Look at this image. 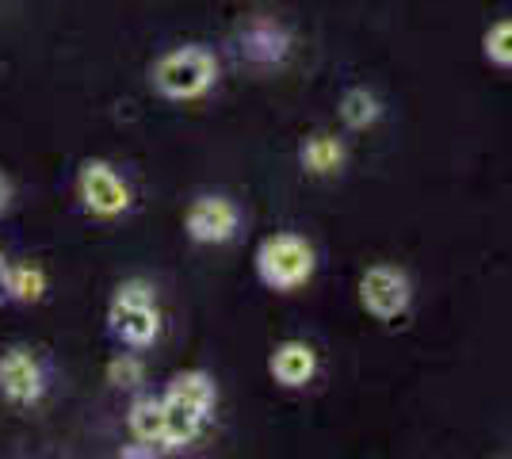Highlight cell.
Returning <instances> with one entry per match:
<instances>
[{
	"label": "cell",
	"instance_id": "obj_13",
	"mask_svg": "<svg viewBox=\"0 0 512 459\" xmlns=\"http://www.w3.org/2000/svg\"><path fill=\"white\" fill-rule=\"evenodd\" d=\"M379 100L367 92V88H352V92H344L341 100V119L352 127V131H363V127H371L375 119H379Z\"/></svg>",
	"mask_w": 512,
	"mask_h": 459
},
{
	"label": "cell",
	"instance_id": "obj_15",
	"mask_svg": "<svg viewBox=\"0 0 512 459\" xmlns=\"http://www.w3.org/2000/svg\"><path fill=\"white\" fill-rule=\"evenodd\" d=\"M142 360L138 356H115L111 364H107V379L115 383V387H138L142 383Z\"/></svg>",
	"mask_w": 512,
	"mask_h": 459
},
{
	"label": "cell",
	"instance_id": "obj_4",
	"mask_svg": "<svg viewBox=\"0 0 512 459\" xmlns=\"http://www.w3.org/2000/svg\"><path fill=\"white\" fill-rule=\"evenodd\" d=\"M77 192L92 215L100 219H115L130 207V188L127 180L115 173L107 161H85L81 176H77Z\"/></svg>",
	"mask_w": 512,
	"mask_h": 459
},
{
	"label": "cell",
	"instance_id": "obj_16",
	"mask_svg": "<svg viewBox=\"0 0 512 459\" xmlns=\"http://www.w3.org/2000/svg\"><path fill=\"white\" fill-rule=\"evenodd\" d=\"M8 199H12V184H8V176L0 173V215L8 211Z\"/></svg>",
	"mask_w": 512,
	"mask_h": 459
},
{
	"label": "cell",
	"instance_id": "obj_1",
	"mask_svg": "<svg viewBox=\"0 0 512 459\" xmlns=\"http://www.w3.org/2000/svg\"><path fill=\"white\" fill-rule=\"evenodd\" d=\"M314 245L299 234H272L256 249V272L260 280L276 291H295L314 276Z\"/></svg>",
	"mask_w": 512,
	"mask_h": 459
},
{
	"label": "cell",
	"instance_id": "obj_14",
	"mask_svg": "<svg viewBox=\"0 0 512 459\" xmlns=\"http://www.w3.org/2000/svg\"><path fill=\"white\" fill-rule=\"evenodd\" d=\"M486 58H490L493 66H512V20H497L486 31Z\"/></svg>",
	"mask_w": 512,
	"mask_h": 459
},
{
	"label": "cell",
	"instance_id": "obj_5",
	"mask_svg": "<svg viewBox=\"0 0 512 459\" xmlns=\"http://www.w3.org/2000/svg\"><path fill=\"white\" fill-rule=\"evenodd\" d=\"M409 299H413V291H409L406 272H398L390 264H375L360 276V303L383 322L398 318L409 306Z\"/></svg>",
	"mask_w": 512,
	"mask_h": 459
},
{
	"label": "cell",
	"instance_id": "obj_8",
	"mask_svg": "<svg viewBox=\"0 0 512 459\" xmlns=\"http://www.w3.org/2000/svg\"><path fill=\"white\" fill-rule=\"evenodd\" d=\"M161 410H165V448H184V444H192L199 437V429H203V421L211 410H203V406H195L188 398H180V394H169L161 398Z\"/></svg>",
	"mask_w": 512,
	"mask_h": 459
},
{
	"label": "cell",
	"instance_id": "obj_3",
	"mask_svg": "<svg viewBox=\"0 0 512 459\" xmlns=\"http://www.w3.org/2000/svg\"><path fill=\"white\" fill-rule=\"evenodd\" d=\"M111 329H115V337H123L127 345H150L153 337H157V306H153V287L142 284V280H130L115 291V299H111Z\"/></svg>",
	"mask_w": 512,
	"mask_h": 459
},
{
	"label": "cell",
	"instance_id": "obj_17",
	"mask_svg": "<svg viewBox=\"0 0 512 459\" xmlns=\"http://www.w3.org/2000/svg\"><path fill=\"white\" fill-rule=\"evenodd\" d=\"M8 299V264H4V257H0V303Z\"/></svg>",
	"mask_w": 512,
	"mask_h": 459
},
{
	"label": "cell",
	"instance_id": "obj_7",
	"mask_svg": "<svg viewBox=\"0 0 512 459\" xmlns=\"http://www.w3.org/2000/svg\"><path fill=\"white\" fill-rule=\"evenodd\" d=\"M188 234L195 241H230L237 234V207L222 196H203L188 207Z\"/></svg>",
	"mask_w": 512,
	"mask_h": 459
},
{
	"label": "cell",
	"instance_id": "obj_10",
	"mask_svg": "<svg viewBox=\"0 0 512 459\" xmlns=\"http://www.w3.org/2000/svg\"><path fill=\"white\" fill-rule=\"evenodd\" d=\"M127 425L138 444H150V448L161 444V448H165V410H161L157 398H138V402L130 406Z\"/></svg>",
	"mask_w": 512,
	"mask_h": 459
},
{
	"label": "cell",
	"instance_id": "obj_9",
	"mask_svg": "<svg viewBox=\"0 0 512 459\" xmlns=\"http://www.w3.org/2000/svg\"><path fill=\"white\" fill-rule=\"evenodd\" d=\"M268 368H272V379L283 383V387H306L314 379V372H318V356H314V349L306 341H283L272 352Z\"/></svg>",
	"mask_w": 512,
	"mask_h": 459
},
{
	"label": "cell",
	"instance_id": "obj_6",
	"mask_svg": "<svg viewBox=\"0 0 512 459\" xmlns=\"http://www.w3.org/2000/svg\"><path fill=\"white\" fill-rule=\"evenodd\" d=\"M0 394L16 406H31L43 394V368L27 349H8L0 356Z\"/></svg>",
	"mask_w": 512,
	"mask_h": 459
},
{
	"label": "cell",
	"instance_id": "obj_2",
	"mask_svg": "<svg viewBox=\"0 0 512 459\" xmlns=\"http://www.w3.org/2000/svg\"><path fill=\"white\" fill-rule=\"evenodd\" d=\"M214 77H218V66H214V58L203 46L169 50L153 66V85L169 100H195V96H203L214 85Z\"/></svg>",
	"mask_w": 512,
	"mask_h": 459
},
{
	"label": "cell",
	"instance_id": "obj_12",
	"mask_svg": "<svg viewBox=\"0 0 512 459\" xmlns=\"http://www.w3.org/2000/svg\"><path fill=\"white\" fill-rule=\"evenodd\" d=\"M8 295L20 303H39L46 295V272L35 264H16L8 268Z\"/></svg>",
	"mask_w": 512,
	"mask_h": 459
},
{
	"label": "cell",
	"instance_id": "obj_11",
	"mask_svg": "<svg viewBox=\"0 0 512 459\" xmlns=\"http://www.w3.org/2000/svg\"><path fill=\"white\" fill-rule=\"evenodd\" d=\"M302 165L314 176H329L344 165V146L333 134H314L306 146H302Z\"/></svg>",
	"mask_w": 512,
	"mask_h": 459
}]
</instances>
